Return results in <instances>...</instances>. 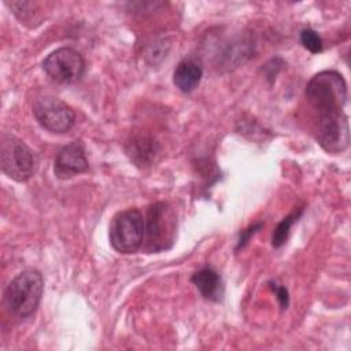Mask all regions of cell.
Returning a JSON list of instances; mask_svg holds the SVG:
<instances>
[{"instance_id":"1","label":"cell","mask_w":351,"mask_h":351,"mask_svg":"<svg viewBox=\"0 0 351 351\" xmlns=\"http://www.w3.org/2000/svg\"><path fill=\"white\" fill-rule=\"evenodd\" d=\"M43 292V274L36 269H26L10 281L4 291V302L10 313L26 318L37 310Z\"/></svg>"},{"instance_id":"2","label":"cell","mask_w":351,"mask_h":351,"mask_svg":"<svg viewBox=\"0 0 351 351\" xmlns=\"http://www.w3.org/2000/svg\"><path fill=\"white\" fill-rule=\"evenodd\" d=\"M306 97L318 114L341 110L347 100V82L335 70L319 71L307 82Z\"/></svg>"},{"instance_id":"3","label":"cell","mask_w":351,"mask_h":351,"mask_svg":"<svg viewBox=\"0 0 351 351\" xmlns=\"http://www.w3.org/2000/svg\"><path fill=\"white\" fill-rule=\"evenodd\" d=\"M110 243L119 254L136 252L145 237V218L138 208H126L117 213L108 229Z\"/></svg>"},{"instance_id":"4","label":"cell","mask_w":351,"mask_h":351,"mask_svg":"<svg viewBox=\"0 0 351 351\" xmlns=\"http://www.w3.org/2000/svg\"><path fill=\"white\" fill-rule=\"evenodd\" d=\"M0 166L10 178L25 182L36 169L32 149L18 137L4 133L0 140Z\"/></svg>"},{"instance_id":"5","label":"cell","mask_w":351,"mask_h":351,"mask_svg":"<svg viewBox=\"0 0 351 351\" xmlns=\"http://www.w3.org/2000/svg\"><path fill=\"white\" fill-rule=\"evenodd\" d=\"M176 214L167 203L158 202L148 208L145 219L147 247L151 252L166 250L176 234Z\"/></svg>"},{"instance_id":"6","label":"cell","mask_w":351,"mask_h":351,"mask_svg":"<svg viewBox=\"0 0 351 351\" xmlns=\"http://www.w3.org/2000/svg\"><path fill=\"white\" fill-rule=\"evenodd\" d=\"M315 137L318 144L329 154H340L350 144L348 117L343 110L319 114Z\"/></svg>"},{"instance_id":"7","label":"cell","mask_w":351,"mask_h":351,"mask_svg":"<svg viewBox=\"0 0 351 351\" xmlns=\"http://www.w3.org/2000/svg\"><path fill=\"white\" fill-rule=\"evenodd\" d=\"M33 115L37 122L52 133H66L75 123L74 110L63 100L53 96H41L34 99Z\"/></svg>"},{"instance_id":"8","label":"cell","mask_w":351,"mask_h":351,"mask_svg":"<svg viewBox=\"0 0 351 351\" xmlns=\"http://www.w3.org/2000/svg\"><path fill=\"white\" fill-rule=\"evenodd\" d=\"M43 69L52 81L59 84H73L84 75L85 60L77 49L62 47L52 51L43 60Z\"/></svg>"},{"instance_id":"9","label":"cell","mask_w":351,"mask_h":351,"mask_svg":"<svg viewBox=\"0 0 351 351\" xmlns=\"http://www.w3.org/2000/svg\"><path fill=\"white\" fill-rule=\"evenodd\" d=\"M89 167L85 149L80 141L64 145L53 162V173L59 180H67L77 174L85 173Z\"/></svg>"},{"instance_id":"10","label":"cell","mask_w":351,"mask_h":351,"mask_svg":"<svg viewBox=\"0 0 351 351\" xmlns=\"http://www.w3.org/2000/svg\"><path fill=\"white\" fill-rule=\"evenodd\" d=\"M203 77L202 62L197 58H184L176 66L173 73L174 85L184 93H189L197 88Z\"/></svg>"},{"instance_id":"11","label":"cell","mask_w":351,"mask_h":351,"mask_svg":"<svg viewBox=\"0 0 351 351\" xmlns=\"http://www.w3.org/2000/svg\"><path fill=\"white\" fill-rule=\"evenodd\" d=\"M192 282L200 295L211 302H219L223 295V284L221 276L211 267H203L192 276Z\"/></svg>"},{"instance_id":"12","label":"cell","mask_w":351,"mask_h":351,"mask_svg":"<svg viewBox=\"0 0 351 351\" xmlns=\"http://www.w3.org/2000/svg\"><path fill=\"white\" fill-rule=\"evenodd\" d=\"M302 214V210H299L298 213H292L289 215H287L278 225L277 228L274 229L273 234H271V245L274 248H280L281 245H284V243L287 241L288 236H289V230L292 228V225L298 221V218L300 217Z\"/></svg>"},{"instance_id":"13","label":"cell","mask_w":351,"mask_h":351,"mask_svg":"<svg viewBox=\"0 0 351 351\" xmlns=\"http://www.w3.org/2000/svg\"><path fill=\"white\" fill-rule=\"evenodd\" d=\"M300 43L311 53H318L324 48L321 36L315 30H313L310 27H306V29H303L300 32Z\"/></svg>"},{"instance_id":"14","label":"cell","mask_w":351,"mask_h":351,"mask_svg":"<svg viewBox=\"0 0 351 351\" xmlns=\"http://www.w3.org/2000/svg\"><path fill=\"white\" fill-rule=\"evenodd\" d=\"M270 287L271 289L276 292L277 295V299L281 304L282 308H287L288 307V303H289V296H288V291L285 287H281V285H277L276 282H270Z\"/></svg>"},{"instance_id":"15","label":"cell","mask_w":351,"mask_h":351,"mask_svg":"<svg viewBox=\"0 0 351 351\" xmlns=\"http://www.w3.org/2000/svg\"><path fill=\"white\" fill-rule=\"evenodd\" d=\"M261 226H262V223H258V225H254V226H251V228H248V229L243 230V232L240 233V240H239V245H237V248L244 247V244H245V243H248L250 236H251L254 232H256V229H259Z\"/></svg>"}]
</instances>
